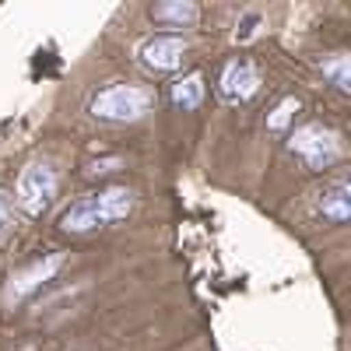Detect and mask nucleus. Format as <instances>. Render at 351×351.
Masks as SVG:
<instances>
[{
  "label": "nucleus",
  "mask_w": 351,
  "mask_h": 351,
  "mask_svg": "<svg viewBox=\"0 0 351 351\" xmlns=\"http://www.w3.org/2000/svg\"><path fill=\"white\" fill-rule=\"evenodd\" d=\"M130 211H134V190L106 186V190H95L88 197H77L60 215V228L71 232V236H88V232H99L112 221L127 218Z\"/></svg>",
  "instance_id": "nucleus-1"
},
{
  "label": "nucleus",
  "mask_w": 351,
  "mask_h": 351,
  "mask_svg": "<svg viewBox=\"0 0 351 351\" xmlns=\"http://www.w3.org/2000/svg\"><path fill=\"white\" fill-rule=\"evenodd\" d=\"M288 152L295 155L306 169L324 172V169L341 162L344 144H341V134L327 123H302V127H295L288 134Z\"/></svg>",
  "instance_id": "nucleus-2"
},
{
  "label": "nucleus",
  "mask_w": 351,
  "mask_h": 351,
  "mask_svg": "<svg viewBox=\"0 0 351 351\" xmlns=\"http://www.w3.org/2000/svg\"><path fill=\"white\" fill-rule=\"evenodd\" d=\"M152 92L137 84H106L92 95L88 112L102 123H137L144 112L152 109Z\"/></svg>",
  "instance_id": "nucleus-3"
},
{
  "label": "nucleus",
  "mask_w": 351,
  "mask_h": 351,
  "mask_svg": "<svg viewBox=\"0 0 351 351\" xmlns=\"http://www.w3.org/2000/svg\"><path fill=\"white\" fill-rule=\"evenodd\" d=\"M56 186H60V180H56L53 165H46V162L25 165L21 180H18V204H21V211L32 215V218L43 215L53 204V197H56Z\"/></svg>",
  "instance_id": "nucleus-4"
},
{
  "label": "nucleus",
  "mask_w": 351,
  "mask_h": 351,
  "mask_svg": "<svg viewBox=\"0 0 351 351\" xmlns=\"http://www.w3.org/2000/svg\"><path fill=\"white\" fill-rule=\"evenodd\" d=\"M260 84L263 81H260V71L253 60H232L218 74V99L228 106H243L260 92Z\"/></svg>",
  "instance_id": "nucleus-5"
},
{
  "label": "nucleus",
  "mask_w": 351,
  "mask_h": 351,
  "mask_svg": "<svg viewBox=\"0 0 351 351\" xmlns=\"http://www.w3.org/2000/svg\"><path fill=\"white\" fill-rule=\"evenodd\" d=\"M183 56H186V39L183 36H155L141 46L137 60L144 71L152 74H172L183 67Z\"/></svg>",
  "instance_id": "nucleus-6"
},
{
  "label": "nucleus",
  "mask_w": 351,
  "mask_h": 351,
  "mask_svg": "<svg viewBox=\"0 0 351 351\" xmlns=\"http://www.w3.org/2000/svg\"><path fill=\"white\" fill-rule=\"evenodd\" d=\"M64 267V256L60 253H49L46 260H36L32 267H25V271H18L14 278H11V288H8V299L11 302H21V299H28L36 288H43L56 271Z\"/></svg>",
  "instance_id": "nucleus-7"
},
{
  "label": "nucleus",
  "mask_w": 351,
  "mask_h": 351,
  "mask_svg": "<svg viewBox=\"0 0 351 351\" xmlns=\"http://www.w3.org/2000/svg\"><path fill=\"white\" fill-rule=\"evenodd\" d=\"M319 215L327 221H351V176L330 183L319 193Z\"/></svg>",
  "instance_id": "nucleus-8"
},
{
  "label": "nucleus",
  "mask_w": 351,
  "mask_h": 351,
  "mask_svg": "<svg viewBox=\"0 0 351 351\" xmlns=\"http://www.w3.org/2000/svg\"><path fill=\"white\" fill-rule=\"evenodd\" d=\"M152 18L162 28H193L197 18H200V8L190 4V0H169V4H155L152 8Z\"/></svg>",
  "instance_id": "nucleus-9"
},
{
  "label": "nucleus",
  "mask_w": 351,
  "mask_h": 351,
  "mask_svg": "<svg viewBox=\"0 0 351 351\" xmlns=\"http://www.w3.org/2000/svg\"><path fill=\"white\" fill-rule=\"evenodd\" d=\"M204 74H186V77H180L172 84V106L176 109H183V112H193V109H200V102H204Z\"/></svg>",
  "instance_id": "nucleus-10"
},
{
  "label": "nucleus",
  "mask_w": 351,
  "mask_h": 351,
  "mask_svg": "<svg viewBox=\"0 0 351 351\" xmlns=\"http://www.w3.org/2000/svg\"><path fill=\"white\" fill-rule=\"evenodd\" d=\"M319 74H324L334 88L351 92V53H330L319 60Z\"/></svg>",
  "instance_id": "nucleus-11"
},
{
  "label": "nucleus",
  "mask_w": 351,
  "mask_h": 351,
  "mask_svg": "<svg viewBox=\"0 0 351 351\" xmlns=\"http://www.w3.org/2000/svg\"><path fill=\"white\" fill-rule=\"evenodd\" d=\"M299 109H302V102H299V99H281V102H278V109L267 116V130H271V134H281L291 120H295V112H299Z\"/></svg>",
  "instance_id": "nucleus-12"
},
{
  "label": "nucleus",
  "mask_w": 351,
  "mask_h": 351,
  "mask_svg": "<svg viewBox=\"0 0 351 351\" xmlns=\"http://www.w3.org/2000/svg\"><path fill=\"white\" fill-rule=\"evenodd\" d=\"M14 228V193L0 186V239Z\"/></svg>",
  "instance_id": "nucleus-13"
}]
</instances>
